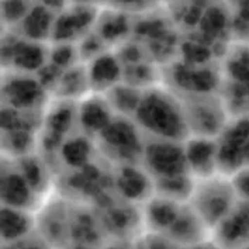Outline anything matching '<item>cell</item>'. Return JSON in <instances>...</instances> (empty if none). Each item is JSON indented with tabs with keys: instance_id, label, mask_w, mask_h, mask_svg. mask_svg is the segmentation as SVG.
<instances>
[{
	"instance_id": "3",
	"label": "cell",
	"mask_w": 249,
	"mask_h": 249,
	"mask_svg": "<svg viewBox=\"0 0 249 249\" xmlns=\"http://www.w3.org/2000/svg\"><path fill=\"white\" fill-rule=\"evenodd\" d=\"M195 96L183 105L186 124L196 138H213L223 128L224 116L218 103L207 97V93H193Z\"/></svg>"
},
{
	"instance_id": "13",
	"label": "cell",
	"mask_w": 249,
	"mask_h": 249,
	"mask_svg": "<svg viewBox=\"0 0 249 249\" xmlns=\"http://www.w3.org/2000/svg\"><path fill=\"white\" fill-rule=\"evenodd\" d=\"M120 66L114 56L102 55L94 58L89 69V82L97 89H111L120 79Z\"/></svg>"
},
{
	"instance_id": "8",
	"label": "cell",
	"mask_w": 249,
	"mask_h": 249,
	"mask_svg": "<svg viewBox=\"0 0 249 249\" xmlns=\"http://www.w3.org/2000/svg\"><path fill=\"white\" fill-rule=\"evenodd\" d=\"M207 225L197 215L192 206H186L180 209V213L176 221L172 224L169 231V239L173 242H184L190 245H196L203 242V236L206 234Z\"/></svg>"
},
{
	"instance_id": "28",
	"label": "cell",
	"mask_w": 249,
	"mask_h": 249,
	"mask_svg": "<svg viewBox=\"0 0 249 249\" xmlns=\"http://www.w3.org/2000/svg\"><path fill=\"white\" fill-rule=\"evenodd\" d=\"M73 56L72 47H58L53 53V61L55 65L64 66L71 62V58Z\"/></svg>"
},
{
	"instance_id": "25",
	"label": "cell",
	"mask_w": 249,
	"mask_h": 249,
	"mask_svg": "<svg viewBox=\"0 0 249 249\" xmlns=\"http://www.w3.org/2000/svg\"><path fill=\"white\" fill-rule=\"evenodd\" d=\"M127 31V20L123 16H114L103 23L102 38L114 39Z\"/></svg>"
},
{
	"instance_id": "10",
	"label": "cell",
	"mask_w": 249,
	"mask_h": 249,
	"mask_svg": "<svg viewBox=\"0 0 249 249\" xmlns=\"http://www.w3.org/2000/svg\"><path fill=\"white\" fill-rule=\"evenodd\" d=\"M160 196V195H159ZM180 206H178L176 200H172L169 197L160 196L154 197L148 201L146 206V220L154 230H169L172 224L176 221Z\"/></svg>"
},
{
	"instance_id": "11",
	"label": "cell",
	"mask_w": 249,
	"mask_h": 249,
	"mask_svg": "<svg viewBox=\"0 0 249 249\" xmlns=\"http://www.w3.org/2000/svg\"><path fill=\"white\" fill-rule=\"evenodd\" d=\"M116 186L121 196L128 200H140L148 196L146 193L151 190V180L144 172L125 166L118 173Z\"/></svg>"
},
{
	"instance_id": "6",
	"label": "cell",
	"mask_w": 249,
	"mask_h": 249,
	"mask_svg": "<svg viewBox=\"0 0 249 249\" xmlns=\"http://www.w3.org/2000/svg\"><path fill=\"white\" fill-rule=\"evenodd\" d=\"M99 135L108 149L124 159H131L141 151L138 132L125 118H113L108 127Z\"/></svg>"
},
{
	"instance_id": "1",
	"label": "cell",
	"mask_w": 249,
	"mask_h": 249,
	"mask_svg": "<svg viewBox=\"0 0 249 249\" xmlns=\"http://www.w3.org/2000/svg\"><path fill=\"white\" fill-rule=\"evenodd\" d=\"M135 116L141 127L160 140H184L189 131L183 105L163 90L155 89L142 94Z\"/></svg>"
},
{
	"instance_id": "7",
	"label": "cell",
	"mask_w": 249,
	"mask_h": 249,
	"mask_svg": "<svg viewBox=\"0 0 249 249\" xmlns=\"http://www.w3.org/2000/svg\"><path fill=\"white\" fill-rule=\"evenodd\" d=\"M189 169L196 172L200 179L213 176V171L217 166L218 144L210 138H192L184 146Z\"/></svg>"
},
{
	"instance_id": "29",
	"label": "cell",
	"mask_w": 249,
	"mask_h": 249,
	"mask_svg": "<svg viewBox=\"0 0 249 249\" xmlns=\"http://www.w3.org/2000/svg\"><path fill=\"white\" fill-rule=\"evenodd\" d=\"M172 239L162 238L160 235H152L148 239L146 249H172Z\"/></svg>"
},
{
	"instance_id": "16",
	"label": "cell",
	"mask_w": 249,
	"mask_h": 249,
	"mask_svg": "<svg viewBox=\"0 0 249 249\" xmlns=\"http://www.w3.org/2000/svg\"><path fill=\"white\" fill-rule=\"evenodd\" d=\"M108 94V105L114 106L121 113H137L138 106L141 103L142 94L140 90L134 89L131 86H114L111 88Z\"/></svg>"
},
{
	"instance_id": "20",
	"label": "cell",
	"mask_w": 249,
	"mask_h": 249,
	"mask_svg": "<svg viewBox=\"0 0 249 249\" xmlns=\"http://www.w3.org/2000/svg\"><path fill=\"white\" fill-rule=\"evenodd\" d=\"M89 13H69L64 14L56 24V36H61V38H68L73 36L78 30L88 23H90V16Z\"/></svg>"
},
{
	"instance_id": "21",
	"label": "cell",
	"mask_w": 249,
	"mask_h": 249,
	"mask_svg": "<svg viewBox=\"0 0 249 249\" xmlns=\"http://www.w3.org/2000/svg\"><path fill=\"white\" fill-rule=\"evenodd\" d=\"M73 118V111L69 106L59 105L48 117V127L53 134L61 135L65 131H68L69 125L72 124Z\"/></svg>"
},
{
	"instance_id": "9",
	"label": "cell",
	"mask_w": 249,
	"mask_h": 249,
	"mask_svg": "<svg viewBox=\"0 0 249 249\" xmlns=\"http://www.w3.org/2000/svg\"><path fill=\"white\" fill-rule=\"evenodd\" d=\"M31 187L21 172L4 173L1 179V197L6 207L24 209L31 198Z\"/></svg>"
},
{
	"instance_id": "32",
	"label": "cell",
	"mask_w": 249,
	"mask_h": 249,
	"mask_svg": "<svg viewBox=\"0 0 249 249\" xmlns=\"http://www.w3.org/2000/svg\"><path fill=\"white\" fill-rule=\"evenodd\" d=\"M108 249H125V248H116V247H113V248H108Z\"/></svg>"
},
{
	"instance_id": "24",
	"label": "cell",
	"mask_w": 249,
	"mask_h": 249,
	"mask_svg": "<svg viewBox=\"0 0 249 249\" xmlns=\"http://www.w3.org/2000/svg\"><path fill=\"white\" fill-rule=\"evenodd\" d=\"M107 227L114 232H123L128 230L127 227L131 225V218L125 209H111L107 213Z\"/></svg>"
},
{
	"instance_id": "22",
	"label": "cell",
	"mask_w": 249,
	"mask_h": 249,
	"mask_svg": "<svg viewBox=\"0 0 249 249\" xmlns=\"http://www.w3.org/2000/svg\"><path fill=\"white\" fill-rule=\"evenodd\" d=\"M20 172L23 173V176L26 178L27 183L30 184V187L33 190L38 189L42 184L44 180V173H42V168L39 166V163L33 159V158H27L21 162V169Z\"/></svg>"
},
{
	"instance_id": "31",
	"label": "cell",
	"mask_w": 249,
	"mask_h": 249,
	"mask_svg": "<svg viewBox=\"0 0 249 249\" xmlns=\"http://www.w3.org/2000/svg\"><path fill=\"white\" fill-rule=\"evenodd\" d=\"M4 249H18L16 245H13V247H10V248H4Z\"/></svg>"
},
{
	"instance_id": "26",
	"label": "cell",
	"mask_w": 249,
	"mask_h": 249,
	"mask_svg": "<svg viewBox=\"0 0 249 249\" xmlns=\"http://www.w3.org/2000/svg\"><path fill=\"white\" fill-rule=\"evenodd\" d=\"M183 51L186 59L189 62H192V64H203L210 56L209 48H206L203 45H198V44H195V42L184 44Z\"/></svg>"
},
{
	"instance_id": "12",
	"label": "cell",
	"mask_w": 249,
	"mask_h": 249,
	"mask_svg": "<svg viewBox=\"0 0 249 249\" xmlns=\"http://www.w3.org/2000/svg\"><path fill=\"white\" fill-rule=\"evenodd\" d=\"M80 124L85 130L100 134L113 121L110 105L100 99H90L80 106Z\"/></svg>"
},
{
	"instance_id": "4",
	"label": "cell",
	"mask_w": 249,
	"mask_h": 249,
	"mask_svg": "<svg viewBox=\"0 0 249 249\" xmlns=\"http://www.w3.org/2000/svg\"><path fill=\"white\" fill-rule=\"evenodd\" d=\"M145 160L148 169L159 179L183 176L189 169L184 148L169 140H160L148 145L145 148Z\"/></svg>"
},
{
	"instance_id": "19",
	"label": "cell",
	"mask_w": 249,
	"mask_h": 249,
	"mask_svg": "<svg viewBox=\"0 0 249 249\" xmlns=\"http://www.w3.org/2000/svg\"><path fill=\"white\" fill-rule=\"evenodd\" d=\"M62 154H64V158L69 165L83 166V165H86L89 155H90V146H89L86 140L76 138V140L69 141L62 148Z\"/></svg>"
},
{
	"instance_id": "17",
	"label": "cell",
	"mask_w": 249,
	"mask_h": 249,
	"mask_svg": "<svg viewBox=\"0 0 249 249\" xmlns=\"http://www.w3.org/2000/svg\"><path fill=\"white\" fill-rule=\"evenodd\" d=\"M44 53L38 45L26 44V42H17L14 45L13 58L14 64L17 68L23 71H36L44 62Z\"/></svg>"
},
{
	"instance_id": "14",
	"label": "cell",
	"mask_w": 249,
	"mask_h": 249,
	"mask_svg": "<svg viewBox=\"0 0 249 249\" xmlns=\"http://www.w3.org/2000/svg\"><path fill=\"white\" fill-rule=\"evenodd\" d=\"M31 220L18 209L3 207L1 209V236L7 242H18L28 236Z\"/></svg>"
},
{
	"instance_id": "33",
	"label": "cell",
	"mask_w": 249,
	"mask_h": 249,
	"mask_svg": "<svg viewBox=\"0 0 249 249\" xmlns=\"http://www.w3.org/2000/svg\"><path fill=\"white\" fill-rule=\"evenodd\" d=\"M244 249H249V245H248V248H244Z\"/></svg>"
},
{
	"instance_id": "27",
	"label": "cell",
	"mask_w": 249,
	"mask_h": 249,
	"mask_svg": "<svg viewBox=\"0 0 249 249\" xmlns=\"http://www.w3.org/2000/svg\"><path fill=\"white\" fill-rule=\"evenodd\" d=\"M59 82L65 88V94H73L76 90L82 89V85H83L80 73L76 72L75 69H72L71 72H68Z\"/></svg>"
},
{
	"instance_id": "5",
	"label": "cell",
	"mask_w": 249,
	"mask_h": 249,
	"mask_svg": "<svg viewBox=\"0 0 249 249\" xmlns=\"http://www.w3.org/2000/svg\"><path fill=\"white\" fill-rule=\"evenodd\" d=\"M215 244L220 249H242L249 245V200L235 203L215 230Z\"/></svg>"
},
{
	"instance_id": "2",
	"label": "cell",
	"mask_w": 249,
	"mask_h": 249,
	"mask_svg": "<svg viewBox=\"0 0 249 249\" xmlns=\"http://www.w3.org/2000/svg\"><path fill=\"white\" fill-rule=\"evenodd\" d=\"M234 193L230 182L210 176L195 183L192 207L207 227H217L235 206Z\"/></svg>"
},
{
	"instance_id": "30",
	"label": "cell",
	"mask_w": 249,
	"mask_h": 249,
	"mask_svg": "<svg viewBox=\"0 0 249 249\" xmlns=\"http://www.w3.org/2000/svg\"><path fill=\"white\" fill-rule=\"evenodd\" d=\"M190 249H220L217 247V244H206V242H200L196 245H192Z\"/></svg>"
},
{
	"instance_id": "18",
	"label": "cell",
	"mask_w": 249,
	"mask_h": 249,
	"mask_svg": "<svg viewBox=\"0 0 249 249\" xmlns=\"http://www.w3.org/2000/svg\"><path fill=\"white\" fill-rule=\"evenodd\" d=\"M51 27V13L44 7H36L24 18V31L31 38H44L50 33Z\"/></svg>"
},
{
	"instance_id": "23",
	"label": "cell",
	"mask_w": 249,
	"mask_h": 249,
	"mask_svg": "<svg viewBox=\"0 0 249 249\" xmlns=\"http://www.w3.org/2000/svg\"><path fill=\"white\" fill-rule=\"evenodd\" d=\"M200 24L203 27L204 34H217L224 28L225 16L217 9H210L203 13L200 18Z\"/></svg>"
},
{
	"instance_id": "15",
	"label": "cell",
	"mask_w": 249,
	"mask_h": 249,
	"mask_svg": "<svg viewBox=\"0 0 249 249\" xmlns=\"http://www.w3.org/2000/svg\"><path fill=\"white\" fill-rule=\"evenodd\" d=\"M4 94L14 107H30L38 102L41 88L39 83L31 79H16L7 83Z\"/></svg>"
}]
</instances>
